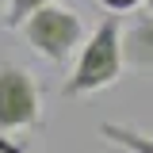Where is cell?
<instances>
[{"label":"cell","instance_id":"8","mask_svg":"<svg viewBox=\"0 0 153 153\" xmlns=\"http://www.w3.org/2000/svg\"><path fill=\"white\" fill-rule=\"evenodd\" d=\"M0 153H23V149L16 146V142L8 138V130H0Z\"/></svg>","mask_w":153,"mask_h":153},{"label":"cell","instance_id":"7","mask_svg":"<svg viewBox=\"0 0 153 153\" xmlns=\"http://www.w3.org/2000/svg\"><path fill=\"white\" fill-rule=\"evenodd\" d=\"M100 8H107V12H130L138 4H146V0H96Z\"/></svg>","mask_w":153,"mask_h":153},{"label":"cell","instance_id":"1","mask_svg":"<svg viewBox=\"0 0 153 153\" xmlns=\"http://www.w3.org/2000/svg\"><path fill=\"white\" fill-rule=\"evenodd\" d=\"M126 69V57H123V23H119V12L103 19L92 35L80 42L76 50V65L69 80L61 84V96L65 100H80V96H92L111 88L115 80Z\"/></svg>","mask_w":153,"mask_h":153},{"label":"cell","instance_id":"4","mask_svg":"<svg viewBox=\"0 0 153 153\" xmlns=\"http://www.w3.org/2000/svg\"><path fill=\"white\" fill-rule=\"evenodd\" d=\"M123 57L134 73H153V16L142 12L130 27L123 31Z\"/></svg>","mask_w":153,"mask_h":153},{"label":"cell","instance_id":"2","mask_svg":"<svg viewBox=\"0 0 153 153\" xmlns=\"http://www.w3.org/2000/svg\"><path fill=\"white\" fill-rule=\"evenodd\" d=\"M19 31L27 38V46L38 57H46L50 65H65L69 57L80 50L84 42V19L76 16L73 8H61V4H46L19 23Z\"/></svg>","mask_w":153,"mask_h":153},{"label":"cell","instance_id":"5","mask_svg":"<svg viewBox=\"0 0 153 153\" xmlns=\"http://www.w3.org/2000/svg\"><path fill=\"white\" fill-rule=\"evenodd\" d=\"M100 138L111 142V146H119V149H126V153H153V134L134 130L126 123H103L100 126Z\"/></svg>","mask_w":153,"mask_h":153},{"label":"cell","instance_id":"3","mask_svg":"<svg viewBox=\"0 0 153 153\" xmlns=\"http://www.w3.org/2000/svg\"><path fill=\"white\" fill-rule=\"evenodd\" d=\"M42 123V88L31 69L0 61V130H31Z\"/></svg>","mask_w":153,"mask_h":153},{"label":"cell","instance_id":"6","mask_svg":"<svg viewBox=\"0 0 153 153\" xmlns=\"http://www.w3.org/2000/svg\"><path fill=\"white\" fill-rule=\"evenodd\" d=\"M46 4H54V0H8V12H4V27H19V23L31 16V12L46 8Z\"/></svg>","mask_w":153,"mask_h":153},{"label":"cell","instance_id":"9","mask_svg":"<svg viewBox=\"0 0 153 153\" xmlns=\"http://www.w3.org/2000/svg\"><path fill=\"white\" fill-rule=\"evenodd\" d=\"M146 12H149V16H153V0H146Z\"/></svg>","mask_w":153,"mask_h":153},{"label":"cell","instance_id":"10","mask_svg":"<svg viewBox=\"0 0 153 153\" xmlns=\"http://www.w3.org/2000/svg\"><path fill=\"white\" fill-rule=\"evenodd\" d=\"M0 27H4V16H0Z\"/></svg>","mask_w":153,"mask_h":153}]
</instances>
